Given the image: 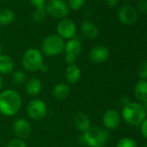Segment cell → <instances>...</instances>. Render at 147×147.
<instances>
[{
  "label": "cell",
  "mask_w": 147,
  "mask_h": 147,
  "mask_svg": "<svg viewBox=\"0 0 147 147\" xmlns=\"http://www.w3.org/2000/svg\"><path fill=\"white\" fill-rule=\"evenodd\" d=\"M22 107V98L14 89L9 88L0 92V113L11 117L17 114Z\"/></svg>",
  "instance_id": "obj_1"
},
{
  "label": "cell",
  "mask_w": 147,
  "mask_h": 147,
  "mask_svg": "<svg viewBox=\"0 0 147 147\" xmlns=\"http://www.w3.org/2000/svg\"><path fill=\"white\" fill-rule=\"evenodd\" d=\"M107 130L96 125H91L81 135V141L88 147H104L108 140Z\"/></svg>",
  "instance_id": "obj_2"
},
{
  "label": "cell",
  "mask_w": 147,
  "mask_h": 147,
  "mask_svg": "<svg viewBox=\"0 0 147 147\" xmlns=\"http://www.w3.org/2000/svg\"><path fill=\"white\" fill-rule=\"evenodd\" d=\"M121 117L127 124L131 125H138L142 124L147 117V114L142 104L130 102L123 106Z\"/></svg>",
  "instance_id": "obj_3"
},
{
  "label": "cell",
  "mask_w": 147,
  "mask_h": 147,
  "mask_svg": "<svg viewBox=\"0 0 147 147\" xmlns=\"http://www.w3.org/2000/svg\"><path fill=\"white\" fill-rule=\"evenodd\" d=\"M65 41L56 34H50L43 38L41 43L42 55L47 56H55L64 51Z\"/></svg>",
  "instance_id": "obj_4"
},
{
  "label": "cell",
  "mask_w": 147,
  "mask_h": 147,
  "mask_svg": "<svg viewBox=\"0 0 147 147\" xmlns=\"http://www.w3.org/2000/svg\"><path fill=\"white\" fill-rule=\"evenodd\" d=\"M43 63V55L36 48L28 49L22 57V65L29 72L40 71Z\"/></svg>",
  "instance_id": "obj_5"
},
{
  "label": "cell",
  "mask_w": 147,
  "mask_h": 147,
  "mask_svg": "<svg viewBox=\"0 0 147 147\" xmlns=\"http://www.w3.org/2000/svg\"><path fill=\"white\" fill-rule=\"evenodd\" d=\"M44 10L47 15L57 19L66 18L70 11L64 0H48Z\"/></svg>",
  "instance_id": "obj_6"
},
{
  "label": "cell",
  "mask_w": 147,
  "mask_h": 147,
  "mask_svg": "<svg viewBox=\"0 0 147 147\" xmlns=\"http://www.w3.org/2000/svg\"><path fill=\"white\" fill-rule=\"evenodd\" d=\"M27 115L35 121H41L42 120L48 112L47 105L46 103L39 99H34L31 100L26 107Z\"/></svg>",
  "instance_id": "obj_7"
},
{
  "label": "cell",
  "mask_w": 147,
  "mask_h": 147,
  "mask_svg": "<svg viewBox=\"0 0 147 147\" xmlns=\"http://www.w3.org/2000/svg\"><path fill=\"white\" fill-rule=\"evenodd\" d=\"M57 35L63 40H70L75 37L76 34V25L73 20L69 18H63L59 21L56 26Z\"/></svg>",
  "instance_id": "obj_8"
},
{
  "label": "cell",
  "mask_w": 147,
  "mask_h": 147,
  "mask_svg": "<svg viewBox=\"0 0 147 147\" xmlns=\"http://www.w3.org/2000/svg\"><path fill=\"white\" fill-rule=\"evenodd\" d=\"M117 16L119 21L125 25H131L135 24L138 20L137 10L129 5H124L119 7Z\"/></svg>",
  "instance_id": "obj_9"
},
{
  "label": "cell",
  "mask_w": 147,
  "mask_h": 147,
  "mask_svg": "<svg viewBox=\"0 0 147 147\" xmlns=\"http://www.w3.org/2000/svg\"><path fill=\"white\" fill-rule=\"evenodd\" d=\"M121 121V115L116 109L107 110L102 116L103 125L109 130L116 129Z\"/></svg>",
  "instance_id": "obj_10"
},
{
  "label": "cell",
  "mask_w": 147,
  "mask_h": 147,
  "mask_svg": "<svg viewBox=\"0 0 147 147\" xmlns=\"http://www.w3.org/2000/svg\"><path fill=\"white\" fill-rule=\"evenodd\" d=\"M13 132L20 139H26L30 137L31 133V127L30 124L25 119H18L13 122L12 125Z\"/></svg>",
  "instance_id": "obj_11"
},
{
  "label": "cell",
  "mask_w": 147,
  "mask_h": 147,
  "mask_svg": "<svg viewBox=\"0 0 147 147\" xmlns=\"http://www.w3.org/2000/svg\"><path fill=\"white\" fill-rule=\"evenodd\" d=\"M110 55L109 49L103 45L94 47L89 52V59L95 64H101L105 62Z\"/></svg>",
  "instance_id": "obj_12"
},
{
  "label": "cell",
  "mask_w": 147,
  "mask_h": 147,
  "mask_svg": "<svg viewBox=\"0 0 147 147\" xmlns=\"http://www.w3.org/2000/svg\"><path fill=\"white\" fill-rule=\"evenodd\" d=\"M81 31L82 35L90 40L95 39L99 35L98 27L89 20H83L81 24Z\"/></svg>",
  "instance_id": "obj_13"
},
{
  "label": "cell",
  "mask_w": 147,
  "mask_h": 147,
  "mask_svg": "<svg viewBox=\"0 0 147 147\" xmlns=\"http://www.w3.org/2000/svg\"><path fill=\"white\" fill-rule=\"evenodd\" d=\"M64 51L66 55H69L78 58L82 51V44L80 40L76 38H72L65 42Z\"/></svg>",
  "instance_id": "obj_14"
},
{
  "label": "cell",
  "mask_w": 147,
  "mask_h": 147,
  "mask_svg": "<svg viewBox=\"0 0 147 147\" xmlns=\"http://www.w3.org/2000/svg\"><path fill=\"white\" fill-rule=\"evenodd\" d=\"M42 88V82L36 77L27 80L26 83L24 84V89L26 94L32 97L38 95L41 93Z\"/></svg>",
  "instance_id": "obj_15"
},
{
  "label": "cell",
  "mask_w": 147,
  "mask_h": 147,
  "mask_svg": "<svg viewBox=\"0 0 147 147\" xmlns=\"http://www.w3.org/2000/svg\"><path fill=\"white\" fill-rule=\"evenodd\" d=\"M74 125L78 131L84 132L91 126L90 119L84 113H77L74 117Z\"/></svg>",
  "instance_id": "obj_16"
},
{
  "label": "cell",
  "mask_w": 147,
  "mask_h": 147,
  "mask_svg": "<svg viewBox=\"0 0 147 147\" xmlns=\"http://www.w3.org/2000/svg\"><path fill=\"white\" fill-rule=\"evenodd\" d=\"M133 94L143 104L147 103V80H140L135 84Z\"/></svg>",
  "instance_id": "obj_17"
},
{
  "label": "cell",
  "mask_w": 147,
  "mask_h": 147,
  "mask_svg": "<svg viewBox=\"0 0 147 147\" xmlns=\"http://www.w3.org/2000/svg\"><path fill=\"white\" fill-rule=\"evenodd\" d=\"M70 93H71V89L69 85L64 82H60L56 84L52 90L53 97L58 100H66L70 95Z\"/></svg>",
  "instance_id": "obj_18"
},
{
  "label": "cell",
  "mask_w": 147,
  "mask_h": 147,
  "mask_svg": "<svg viewBox=\"0 0 147 147\" xmlns=\"http://www.w3.org/2000/svg\"><path fill=\"white\" fill-rule=\"evenodd\" d=\"M81 76H82L81 69L76 64L68 65V67H67V70H66V74H65L66 80H67V83H69V84L77 83L81 79Z\"/></svg>",
  "instance_id": "obj_19"
},
{
  "label": "cell",
  "mask_w": 147,
  "mask_h": 147,
  "mask_svg": "<svg viewBox=\"0 0 147 147\" xmlns=\"http://www.w3.org/2000/svg\"><path fill=\"white\" fill-rule=\"evenodd\" d=\"M14 71L13 59L8 55L2 54L0 55V75H9Z\"/></svg>",
  "instance_id": "obj_20"
},
{
  "label": "cell",
  "mask_w": 147,
  "mask_h": 147,
  "mask_svg": "<svg viewBox=\"0 0 147 147\" xmlns=\"http://www.w3.org/2000/svg\"><path fill=\"white\" fill-rule=\"evenodd\" d=\"M16 15L14 11L8 8L0 9V25L7 26L11 24L15 20Z\"/></svg>",
  "instance_id": "obj_21"
},
{
  "label": "cell",
  "mask_w": 147,
  "mask_h": 147,
  "mask_svg": "<svg viewBox=\"0 0 147 147\" xmlns=\"http://www.w3.org/2000/svg\"><path fill=\"white\" fill-rule=\"evenodd\" d=\"M11 81L12 82L17 86H22L24 85L27 82V76L25 73L22 70H17L12 72L11 76Z\"/></svg>",
  "instance_id": "obj_22"
},
{
  "label": "cell",
  "mask_w": 147,
  "mask_h": 147,
  "mask_svg": "<svg viewBox=\"0 0 147 147\" xmlns=\"http://www.w3.org/2000/svg\"><path fill=\"white\" fill-rule=\"evenodd\" d=\"M116 147H138L137 142L131 137H124L119 140Z\"/></svg>",
  "instance_id": "obj_23"
},
{
  "label": "cell",
  "mask_w": 147,
  "mask_h": 147,
  "mask_svg": "<svg viewBox=\"0 0 147 147\" xmlns=\"http://www.w3.org/2000/svg\"><path fill=\"white\" fill-rule=\"evenodd\" d=\"M46 16L47 14L45 12V10H35L32 12L31 18L36 23H42L45 20Z\"/></svg>",
  "instance_id": "obj_24"
},
{
  "label": "cell",
  "mask_w": 147,
  "mask_h": 147,
  "mask_svg": "<svg viewBox=\"0 0 147 147\" xmlns=\"http://www.w3.org/2000/svg\"><path fill=\"white\" fill-rule=\"evenodd\" d=\"M86 3V0H67V4L69 9L73 11H78L83 7Z\"/></svg>",
  "instance_id": "obj_25"
},
{
  "label": "cell",
  "mask_w": 147,
  "mask_h": 147,
  "mask_svg": "<svg viewBox=\"0 0 147 147\" xmlns=\"http://www.w3.org/2000/svg\"><path fill=\"white\" fill-rule=\"evenodd\" d=\"M138 76L141 80H147V61H143L138 66Z\"/></svg>",
  "instance_id": "obj_26"
},
{
  "label": "cell",
  "mask_w": 147,
  "mask_h": 147,
  "mask_svg": "<svg viewBox=\"0 0 147 147\" xmlns=\"http://www.w3.org/2000/svg\"><path fill=\"white\" fill-rule=\"evenodd\" d=\"M6 147H27L26 143L24 142V140L20 139V138H13L11 139Z\"/></svg>",
  "instance_id": "obj_27"
},
{
  "label": "cell",
  "mask_w": 147,
  "mask_h": 147,
  "mask_svg": "<svg viewBox=\"0 0 147 147\" xmlns=\"http://www.w3.org/2000/svg\"><path fill=\"white\" fill-rule=\"evenodd\" d=\"M29 2L35 10H44L47 0H29Z\"/></svg>",
  "instance_id": "obj_28"
},
{
  "label": "cell",
  "mask_w": 147,
  "mask_h": 147,
  "mask_svg": "<svg viewBox=\"0 0 147 147\" xmlns=\"http://www.w3.org/2000/svg\"><path fill=\"white\" fill-rule=\"evenodd\" d=\"M137 8L138 11L147 15V0H138L137 3Z\"/></svg>",
  "instance_id": "obj_29"
},
{
  "label": "cell",
  "mask_w": 147,
  "mask_h": 147,
  "mask_svg": "<svg viewBox=\"0 0 147 147\" xmlns=\"http://www.w3.org/2000/svg\"><path fill=\"white\" fill-rule=\"evenodd\" d=\"M140 131H141L142 136L145 139H147V117L144 119V120L140 125Z\"/></svg>",
  "instance_id": "obj_30"
},
{
  "label": "cell",
  "mask_w": 147,
  "mask_h": 147,
  "mask_svg": "<svg viewBox=\"0 0 147 147\" xmlns=\"http://www.w3.org/2000/svg\"><path fill=\"white\" fill-rule=\"evenodd\" d=\"M104 1L109 7H114L119 4V0H104Z\"/></svg>",
  "instance_id": "obj_31"
},
{
  "label": "cell",
  "mask_w": 147,
  "mask_h": 147,
  "mask_svg": "<svg viewBox=\"0 0 147 147\" xmlns=\"http://www.w3.org/2000/svg\"><path fill=\"white\" fill-rule=\"evenodd\" d=\"M120 102L122 103V105H123V106H125V105H126V104L130 103L131 101H130V100L128 99V97H126V96H124V97H122V98H121V100H120Z\"/></svg>",
  "instance_id": "obj_32"
},
{
  "label": "cell",
  "mask_w": 147,
  "mask_h": 147,
  "mask_svg": "<svg viewBox=\"0 0 147 147\" xmlns=\"http://www.w3.org/2000/svg\"><path fill=\"white\" fill-rule=\"evenodd\" d=\"M47 70H48V66H47L45 63H43V65L42 66V67H41L40 71H41V72H43V73H45V72H47Z\"/></svg>",
  "instance_id": "obj_33"
},
{
  "label": "cell",
  "mask_w": 147,
  "mask_h": 147,
  "mask_svg": "<svg viewBox=\"0 0 147 147\" xmlns=\"http://www.w3.org/2000/svg\"><path fill=\"white\" fill-rule=\"evenodd\" d=\"M3 86H4V80H3V77L1 76V75H0V91L2 90Z\"/></svg>",
  "instance_id": "obj_34"
},
{
  "label": "cell",
  "mask_w": 147,
  "mask_h": 147,
  "mask_svg": "<svg viewBox=\"0 0 147 147\" xmlns=\"http://www.w3.org/2000/svg\"><path fill=\"white\" fill-rule=\"evenodd\" d=\"M142 105H143V107H144V110L146 112V114H147V103H144V104H142Z\"/></svg>",
  "instance_id": "obj_35"
},
{
  "label": "cell",
  "mask_w": 147,
  "mask_h": 147,
  "mask_svg": "<svg viewBox=\"0 0 147 147\" xmlns=\"http://www.w3.org/2000/svg\"><path fill=\"white\" fill-rule=\"evenodd\" d=\"M2 55V45H1V43H0V55Z\"/></svg>",
  "instance_id": "obj_36"
},
{
  "label": "cell",
  "mask_w": 147,
  "mask_h": 147,
  "mask_svg": "<svg viewBox=\"0 0 147 147\" xmlns=\"http://www.w3.org/2000/svg\"><path fill=\"white\" fill-rule=\"evenodd\" d=\"M144 147H147V142H146V143L144 144Z\"/></svg>",
  "instance_id": "obj_37"
},
{
  "label": "cell",
  "mask_w": 147,
  "mask_h": 147,
  "mask_svg": "<svg viewBox=\"0 0 147 147\" xmlns=\"http://www.w3.org/2000/svg\"><path fill=\"white\" fill-rule=\"evenodd\" d=\"M4 1H7V0H4Z\"/></svg>",
  "instance_id": "obj_38"
}]
</instances>
